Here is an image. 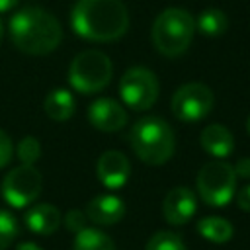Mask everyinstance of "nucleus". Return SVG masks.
<instances>
[{"label":"nucleus","instance_id":"nucleus-1","mask_svg":"<svg viewBox=\"0 0 250 250\" xmlns=\"http://www.w3.org/2000/svg\"><path fill=\"white\" fill-rule=\"evenodd\" d=\"M70 25L76 35L109 43L129 29V12L121 0H78L70 12Z\"/></svg>","mask_w":250,"mask_h":250},{"label":"nucleus","instance_id":"nucleus-2","mask_svg":"<svg viewBox=\"0 0 250 250\" xmlns=\"http://www.w3.org/2000/svg\"><path fill=\"white\" fill-rule=\"evenodd\" d=\"M10 37L25 55H49L62 39L59 20L39 6H25L10 20Z\"/></svg>","mask_w":250,"mask_h":250},{"label":"nucleus","instance_id":"nucleus-3","mask_svg":"<svg viewBox=\"0 0 250 250\" xmlns=\"http://www.w3.org/2000/svg\"><path fill=\"white\" fill-rule=\"evenodd\" d=\"M129 143L137 158L150 166L168 162L176 150V135L172 127L156 115L137 119L129 131Z\"/></svg>","mask_w":250,"mask_h":250},{"label":"nucleus","instance_id":"nucleus-4","mask_svg":"<svg viewBox=\"0 0 250 250\" xmlns=\"http://www.w3.org/2000/svg\"><path fill=\"white\" fill-rule=\"evenodd\" d=\"M195 20L184 8H166L152 23V43L164 57H180L191 45Z\"/></svg>","mask_w":250,"mask_h":250},{"label":"nucleus","instance_id":"nucleus-5","mask_svg":"<svg viewBox=\"0 0 250 250\" xmlns=\"http://www.w3.org/2000/svg\"><path fill=\"white\" fill-rule=\"evenodd\" d=\"M113 76V64L102 51L90 49L78 53L68 66V82L80 94L102 92Z\"/></svg>","mask_w":250,"mask_h":250},{"label":"nucleus","instance_id":"nucleus-6","mask_svg":"<svg viewBox=\"0 0 250 250\" xmlns=\"http://www.w3.org/2000/svg\"><path fill=\"white\" fill-rule=\"evenodd\" d=\"M236 172L227 160H211L203 164L195 178V189L199 197L211 207H225L230 203L236 191Z\"/></svg>","mask_w":250,"mask_h":250},{"label":"nucleus","instance_id":"nucleus-7","mask_svg":"<svg viewBox=\"0 0 250 250\" xmlns=\"http://www.w3.org/2000/svg\"><path fill=\"white\" fill-rule=\"evenodd\" d=\"M160 84L152 70L145 66H131L119 80V96L133 111H145L158 100Z\"/></svg>","mask_w":250,"mask_h":250},{"label":"nucleus","instance_id":"nucleus-8","mask_svg":"<svg viewBox=\"0 0 250 250\" xmlns=\"http://www.w3.org/2000/svg\"><path fill=\"white\" fill-rule=\"evenodd\" d=\"M41 174L35 166L20 164L12 168L2 180V197L8 205L23 209L31 205L41 193Z\"/></svg>","mask_w":250,"mask_h":250},{"label":"nucleus","instance_id":"nucleus-9","mask_svg":"<svg viewBox=\"0 0 250 250\" xmlns=\"http://www.w3.org/2000/svg\"><path fill=\"white\" fill-rule=\"evenodd\" d=\"M215 98L209 86L201 82H188L172 96V113L184 123H195L207 117L213 109Z\"/></svg>","mask_w":250,"mask_h":250},{"label":"nucleus","instance_id":"nucleus-10","mask_svg":"<svg viewBox=\"0 0 250 250\" xmlns=\"http://www.w3.org/2000/svg\"><path fill=\"white\" fill-rule=\"evenodd\" d=\"M88 121L94 129L104 133H115L123 129L129 121L127 109L111 98H98L88 107Z\"/></svg>","mask_w":250,"mask_h":250},{"label":"nucleus","instance_id":"nucleus-11","mask_svg":"<svg viewBox=\"0 0 250 250\" xmlns=\"http://www.w3.org/2000/svg\"><path fill=\"white\" fill-rule=\"evenodd\" d=\"M96 176L107 189H121L131 176V162L119 150H105L96 162Z\"/></svg>","mask_w":250,"mask_h":250},{"label":"nucleus","instance_id":"nucleus-12","mask_svg":"<svg viewBox=\"0 0 250 250\" xmlns=\"http://www.w3.org/2000/svg\"><path fill=\"white\" fill-rule=\"evenodd\" d=\"M195 211H197L195 193L186 186L172 188L162 201V215H164L166 223H170L174 227L189 223L193 219Z\"/></svg>","mask_w":250,"mask_h":250},{"label":"nucleus","instance_id":"nucleus-13","mask_svg":"<svg viewBox=\"0 0 250 250\" xmlns=\"http://www.w3.org/2000/svg\"><path fill=\"white\" fill-rule=\"evenodd\" d=\"M84 213H86L88 221H92L94 225L109 227V225H115V223H119L123 219L125 203L117 195L104 193V195H96L94 199H90V203L86 205Z\"/></svg>","mask_w":250,"mask_h":250},{"label":"nucleus","instance_id":"nucleus-14","mask_svg":"<svg viewBox=\"0 0 250 250\" xmlns=\"http://www.w3.org/2000/svg\"><path fill=\"white\" fill-rule=\"evenodd\" d=\"M199 143H201V148H203L207 154L215 156L217 160H225V158L230 156L232 150H234V137H232V133H230L225 125H221V123H211V125H207V127L201 131V135H199Z\"/></svg>","mask_w":250,"mask_h":250},{"label":"nucleus","instance_id":"nucleus-15","mask_svg":"<svg viewBox=\"0 0 250 250\" xmlns=\"http://www.w3.org/2000/svg\"><path fill=\"white\" fill-rule=\"evenodd\" d=\"M62 223L61 211L51 205V203H35L27 213H25V225L31 232L49 236L53 234Z\"/></svg>","mask_w":250,"mask_h":250},{"label":"nucleus","instance_id":"nucleus-16","mask_svg":"<svg viewBox=\"0 0 250 250\" xmlns=\"http://www.w3.org/2000/svg\"><path fill=\"white\" fill-rule=\"evenodd\" d=\"M74 98L68 90L64 88H57V90H51L43 102V109L47 113L49 119L53 121H66L72 117L74 113Z\"/></svg>","mask_w":250,"mask_h":250},{"label":"nucleus","instance_id":"nucleus-17","mask_svg":"<svg viewBox=\"0 0 250 250\" xmlns=\"http://www.w3.org/2000/svg\"><path fill=\"white\" fill-rule=\"evenodd\" d=\"M197 232L209 242L223 244V242H229L232 238L234 229L223 217H203L197 221Z\"/></svg>","mask_w":250,"mask_h":250},{"label":"nucleus","instance_id":"nucleus-18","mask_svg":"<svg viewBox=\"0 0 250 250\" xmlns=\"http://www.w3.org/2000/svg\"><path fill=\"white\" fill-rule=\"evenodd\" d=\"M72 250H117V248L111 236H107L100 229L86 227L84 230L74 234Z\"/></svg>","mask_w":250,"mask_h":250},{"label":"nucleus","instance_id":"nucleus-19","mask_svg":"<svg viewBox=\"0 0 250 250\" xmlns=\"http://www.w3.org/2000/svg\"><path fill=\"white\" fill-rule=\"evenodd\" d=\"M195 27H197L203 35H207V37H219V35H223V33L227 31V27H229V18H227V14H225L223 10H219V8H205V10L197 16Z\"/></svg>","mask_w":250,"mask_h":250},{"label":"nucleus","instance_id":"nucleus-20","mask_svg":"<svg viewBox=\"0 0 250 250\" xmlns=\"http://www.w3.org/2000/svg\"><path fill=\"white\" fill-rule=\"evenodd\" d=\"M145 250H188V246L180 234L172 230H158L150 236Z\"/></svg>","mask_w":250,"mask_h":250},{"label":"nucleus","instance_id":"nucleus-21","mask_svg":"<svg viewBox=\"0 0 250 250\" xmlns=\"http://www.w3.org/2000/svg\"><path fill=\"white\" fill-rule=\"evenodd\" d=\"M16 154H18V158H20L21 164L33 166V164L41 158V145H39V141H37L35 137L27 135V137H23V139L18 143Z\"/></svg>","mask_w":250,"mask_h":250},{"label":"nucleus","instance_id":"nucleus-22","mask_svg":"<svg viewBox=\"0 0 250 250\" xmlns=\"http://www.w3.org/2000/svg\"><path fill=\"white\" fill-rule=\"evenodd\" d=\"M18 230H20V227H18L16 217L12 213L0 209V250H6L14 242V238L18 236Z\"/></svg>","mask_w":250,"mask_h":250},{"label":"nucleus","instance_id":"nucleus-23","mask_svg":"<svg viewBox=\"0 0 250 250\" xmlns=\"http://www.w3.org/2000/svg\"><path fill=\"white\" fill-rule=\"evenodd\" d=\"M86 221H88V217H86V213L80 211V209H70V211L62 217L64 227H66L70 232H74V234L86 229Z\"/></svg>","mask_w":250,"mask_h":250},{"label":"nucleus","instance_id":"nucleus-24","mask_svg":"<svg viewBox=\"0 0 250 250\" xmlns=\"http://www.w3.org/2000/svg\"><path fill=\"white\" fill-rule=\"evenodd\" d=\"M12 154H14L12 139H10V135H8V133H4V131L0 129V170H2L4 166H8V164H10Z\"/></svg>","mask_w":250,"mask_h":250},{"label":"nucleus","instance_id":"nucleus-25","mask_svg":"<svg viewBox=\"0 0 250 250\" xmlns=\"http://www.w3.org/2000/svg\"><path fill=\"white\" fill-rule=\"evenodd\" d=\"M234 172L238 178H250V156H242L238 158V162L234 164Z\"/></svg>","mask_w":250,"mask_h":250},{"label":"nucleus","instance_id":"nucleus-26","mask_svg":"<svg viewBox=\"0 0 250 250\" xmlns=\"http://www.w3.org/2000/svg\"><path fill=\"white\" fill-rule=\"evenodd\" d=\"M236 203H238V207H240L242 211L250 213V184L244 186V188L238 191V195H236Z\"/></svg>","mask_w":250,"mask_h":250},{"label":"nucleus","instance_id":"nucleus-27","mask_svg":"<svg viewBox=\"0 0 250 250\" xmlns=\"http://www.w3.org/2000/svg\"><path fill=\"white\" fill-rule=\"evenodd\" d=\"M16 250H43L39 244H35V242H31V240H25V242H20L18 246H16Z\"/></svg>","mask_w":250,"mask_h":250},{"label":"nucleus","instance_id":"nucleus-28","mask_svg":"<svg viewBox=\"0 0 250 250\" xmlns=\"http://www.w3.org/2000/svg\"><path fill=\"white\" fill-rule=\"evenodd\" d=\"M20 0H0V12H10L12 8L18 6Z\"/></svg>","mask_w":250,"mask_h":250},{"label":"nucleus","instance_id":"nucleus-29","mask_svg":"<svg viewBox=\"0 0 250 250\" xmlns=\"http://www.w3.org/2000/svg\"><path fill=\"white\" fill-rule=\"evenodd\" d=\"M246 131H248V135H250V115H248V119H246Z\"/></svg>","mask_w":250,"mask_h":250},{"label":"nucleus","instance_id":"nucleus-30","mask_svg":"<svg viewBox=\"0 0 250 250\" xmlns=\"http://www.w3.org/2000/svg\"><path fill=\"white\" fill-rule=\"evenodd\" d=\"M2 37H4V25H2V21H0V41H2Z\"/></svg>","mask_w":250,"mask_h":250}]
</instances>
